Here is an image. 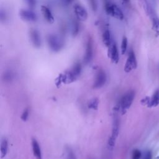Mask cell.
<instances>
[{"label":"cell","instance_id":"obj_1","mask_svg":"<svg viewBox=\"0 0 159 159\" xmlns=\"http://www.w3.org/2000/svg\"><path fill=\"white\" fill-rule=\"evenodd\" d=\"M47 42L49 49L54 52H58L64 47V40L57 34H49Z\"/></svg>","mask_w":159,"mask_h":159},{"label":"cell","instance_id":"obj_2","mask_svg":"<svg viewBox=\"0 0 159 159\" xmlns=\"http://www.w3.org/2000/svg\"><path fill=\"white\" fill-rule=\"evenodd\" d=\"M105 9L106 13L108 15H109L118 20L123 21L124 18V15L122 10L120 9V8H119L117 6V5L111 3L110 2L106 1L105 2Z\"/></svg>","mask_w":159,"mask_h":159},{"label":"cell","instance_id":"obj_3","mask_svg":"<svg viewBox=\"0 0 159 159\" xmlns=\"http://www.w3.org/2000/svg\"><path fill=\"white\" fill-rule=\"evenodd\" d=\"M94 52L93 41L91 36H88L87 39L85 46V54L84 56V62L85 64H89L93 59Z\"/></svg>","mask_w":159,"mask_h":159},{"label":"cell","instance_id":"obj_4","mask_svg":"<svg viewBox=\"0 0 159 159\" xmlns=\"http://www.w3.org/2000/svg\"><path fill=\"white\" fill-rule=\"evenodd\" d=\"M134 96H135V93L134 91H128L123 96L121 100L120 106L123 112L126 111L128 108H129V107L132 103V102L134 99Z\"/></svg>","mask_w":159,"mask_h":159},{"label":"cell","instance_id":"obj_5","mask_svg":"<svg viewBox=\"0 0 159 159\" xmlns=\"http://www.w3.org/2000/svg\"><path fill=\"white\" fill-rule=\"evenodd\" d=\"M74 13L78 21H85L88 17V13L85 7L80 4H76L73 6Z\"/></svg>","mask_w":159,"mask_h":159},{"label":"cell","instance_id":"obj_6","mask_svg":"<svg viewBox=\"0 0 159 159\" xmlns=\"http://www.w3.org/2000/svg\"><path fill=\"white\" fill-rule=\"evenodd\" d=\"M19 16L23 20L28 22H35L37 20V14L31 10L22 9L19 11Z\"/></svg>","mask_w":159,"mask_h":159},{"label":"cell","instance_id":"obj_7","mask_svg":"<svg viewBox=\"0 0 159 159\" xmlns=\"http://www.w3.org/2000/svg\"><path fill=\"white\" fill-rule=\"evenodd\" d=\"M137 65V64L135 53L133 50H131L129 54L128 58L127 59V61L124 67V71L127 73L130 72L132 70L136 68Z\"/></svg>","mask_w":159,"mask_h":159},{"label":"cell","instance_id":"obj_8","mask_svg":"<svg viewBox=\"0 0 159 159\" xmlns=\"http://www.w3.org/2000/svg\"><path fill=\"white\" fill-rule=\"evenodd\" d=\"M29 37L32 45L36 47L39 48L42 45V40L39 31L35 29H31L29 32Z\"/></svg>","mask_w":159,"mask_h":159},{"label":"cell","instance_id":"obj_9","mask_svg":"<svg viewBox=\"0 0 159 159\" xmlns=\"http://www.w3.org/2000/svg\"><path fill=\"white\" fill-rule=\"evenodd\" d=\"M106 82V75L103 70H100L97 73L96 75V78L93 85V87L95 88H101L105 84Z\"/></svg>","mask_w":159,"mask_h":159},{"label":"cell","instance_id":"obj_10","mask_svg":"<svg viewBox=\"0 0 159 159\" xmlns=\"http://www.w3.org/2000/svg\"><path fill=\"white\" fill-rule=\"evenodd\" d=\"M108 56L111 58L113 62L115 64H117L119 60V51L117 47L116 43H113L112 44L108 47Z\"/></svg>","mask_w":159,"mask_h":159},{"label":"cell","instance_id":"obj_11","mask_svg":"<svg viewBox=\"0 0 159 159\" xmlns=\"http://www.w3.org/2000/svg\"><path fill=\"white\" fill-rule=\"evenodd\" d=\"M41 11H42L43 16H44V19H46V21L50 24L54 23L55 19H54V17L50 9L46 6H42Z\"/></svg>","mask_w":159,"mask_h":159},{"label":"cell","instance_id":"obj_12","mask_svg":"<svg viewBox=\"0 0 159 159\" xmlns=\"http://www.w3.org/2000/svg\"><path fill=\"white\" fill-rule=\"evenodd\" d=\"M32 150H33V153L34 156L37 159H41L42 155H41V150L40 146L37 142L35 139H33L32 142Z\"/></svg>","mask_w":159,"mask_h":159},{"label":"cell","instance_id":"obj_13","mask_svg":"<svg viewBox=\"0 0 159 159\" xmlns=\"http://www.w3.org/2000/svg\"><path fill=\"white\" fill-rule=\"evenodd\" d=\"M102 39H103V43L106 47H109L113 43L112 37H111V32L109 30H106L105 31H104L102 35Z\"/></svg>","mask_w":159,"mask_h":159},{"label":"cell","instance_id":"obj_14","mask_svg":"<svg viewBox=\"0 0 159 159\" xmlns=\"http://www.w3.org/2000/svg\"><path fill=\"white\" fill-rule=\"evenodd\" d=\"M63 159H76L73 150L70 147H65L63 154Z\"/></svg>","mask_w":159,"mask_h":159},{"label":"cell","instance_id":"obj_15","mask_svg":"<svg viewBox=\"0 0 159 159\" xmlns=\"http://www.w3.org/2000/svg\"><path fill=\"white\" fill-rule=\"evenodd\" d=\"M159 104V90H157L153 94L151 101L150 102V106L155 107Z\"/></svg>","mask_w":159,"mask_h":159},{"label":"cell","instance_id":"obj_16","mask_svg":"<svg viewBox=\"0 0 159 159\" xmlns=\"http://www.w3.org/2000/svg\"><path fill=\"white\" fill-rule=\"evenodd\" d=\"M7 150H8V142L6 139H3L1 144V155L2 158L6 155Z\"/></svg>","mask_w":159,"mask_h":159},{"label":"cell","instance_id":"obj_17","mask_svg":"<svg viewBox=\"0 0 159 159\" xmlns=\"http://www.w3.org/2000/svg\"><path fill=\"white\" fill-rule=\"evenodd\" d=\"M128 39L126 37L124 36L123 39H122V42H121V53L123 55H124L127 50L128 49Z\"/></svg>","mask_w":159,"mask_h":159},{"label":"cell","instance_id":"obj_18","mask_svg":"<svg viewBox=\"0 0 159 159\" xmlns=\"http://www.w3.org/2000/svg\"><path fill=\"white\" fill-rule=\"evenodd\" d=\"M72 35L73 36H76L78 34L79 31H80V26H79V23L78 21H73L72 23Z\"/></svg>","mask_w":159,"mask_h":159},{"label":"cell","instance_id":"obj_19","mask_svg":"<svg viewBox=\"0 0 159 159\" xmlns=\"http://www.w3.org/2000/svg\"><path fill=\"white\" fill-rule=\"evenodd\" d=\"M153 29L157 33H159V20L156 17L153 19Z\"/></svg>","mask_w":159,"mask_h":159},{"label":"cell","instance_id":"obj_20","mask_svg":"<svg viewBox=\"0 0 159 159\" xmlns=\"http://www.w3.org/2000/svg\"><path fill=\"white\" fill-rule=\"evenodd\" d=\"M141 152L139 150H134L132 153V159H140L141 158Z\"/></svg>","mask_w":159,"mask_h":159},{"label":"cell","instance_id":"obj_21","mask_svg":"<svg viewBox=\"0 0 159 159\" xmlns=\"http://www.w3.org/2000/svg\"><path fill=\"white\" fill-rule=\"evenodd\" d=\"M89 2L90 3L91 7L93 11H96L98 8V3L97 0H89Z\"/></svg>","mask_w":159,"mask_h":159},{"label":"cell","instance_id":"obj_22","mask_svg":"<svg viewBox=\"0 0 159 159\" xmlns=\"http://www.w3.org/2000/svg\"><path fill=\"white\" fill-rule=\"evenodd\" d=\"M28 115H29V111H28V109H26L24 110V111L23 112V113L21 116V119L24 121H26L27 120V119L28 117Z\"/></svg>","mask_w":159,"mask_h":159},{"label":"cell","instance_id":"obj_23","mask_svg":"<svg viewBox=\"0 0 159 159\" xmlns=\"http://www.w3.org/2000/svg\"><path fill=\"white\" fill-rule=\"evenodd\" d=\"M26 2L31 8H34L36 5V0H26Z\"/></svg>","mask_w":159,"mask_h":159},{"label":"cell","instance_id":"obj_24","mask_svg":"<svg viewBox=\"0 0 159 159\" xmlns=\"http://www.w3.org/2000/svg\"><path fill=\"white\" fill-rule=\"evenodd\" d=\"M143 159H152V153L150 151H146L144 155Z\"/></svg>","mask_w":159,"mask_h":159},{"label":"cell","instance_id":"obj_25","mask_svg":"<svg viewBox=\"0 0 159 159\" xmlns=\"http://www.w3.org/2000/svg\"><path fill=\"white\" fill-rule=\"evenodd\" d=\"M5 80L6 81H11V78H13V75L11 74V73H6L5 75Z\"/></svg>","mask_w":159,"mask_h":159},{"label":"cell","instance_id":"obj_26","mask_svg":"<svg viewBox=\"0 0 159 159\" xmlns=\"http://www.w3.org/2000/svg\"><path fill=\"white\" fill-rule=\"evenodd\" d=\"M96 99H93V102H91V105H90V108H94V107H97L98 106V102H96Z\"/></svg>","mask_w":159,"mask_h":159},{"label":"cell","instance_id":"obj_27","mask_svg":"<svg viewBox=\"0 0 159 159\" xmlns=\"http://www.w3.org/2000/svg\"><path fill=\"white\" fill-rule=\"evenodd\" d=\"M73 2V0H64V2L66 5L70 4V3H72Z\"/></svg>","mask_w":159,"mask_h":159},{"label":"cell","instance_id":"obj_28","mask_svg":"<svg viewBox=\"0 0 159 159\" xmlns=\"http://www.w3.org/2000/svg\"><path fill=\"white\" fill-rule=\"evenodd\" d=\"M123 2L124 3H125L128 4V3H129L130 0H123Z\"/></svg>","mask_w":159,"mask_h":159}]
</instances>
